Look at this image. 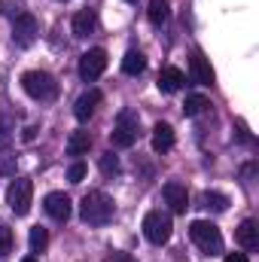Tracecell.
<instances>
[{
    "label": "cell",
    "instance_id": "6da1fadb",
    "mask_svg": "<svg viewBox=\"0 0 259 262\" xmlns=\"http://www.w3.org/2000/svg\"><path fill=\"white\" fill-rule=\"evenodd\" d=\"M113 213H116L113 198L107 195V192H101V189L85 192V198L79 201V216H82V223H89V226H107V223L113 220Z\"/></svg>",
    "mask_w": 259,
    "mask_h": 262
},
{
    "label": "cell",
    "instance_id": "7a4b0ae2",
    "mask_svg": "<svg viewBox=\"0 0 259 262\" xmlns=\"http://www.w3.org/2000/svg\"><path fill=\"white\" fill-rule=\"evenodd\" d=\"M21 89L34 101H55V95H58V82L46 70H28V73H21Z\"/></svg>",
    "mask_w": 259,
    "mask_h": 262
},
{
    "label": "cell",
    "instance_id": "3957f363",
    "mask_svg": "<svg viewBox=\"0 0 259 262\" xmlns=\"http://www.w3.org/2000/svg\"><path fill=\"white\" fill-rule=\"evenodd\" d=\"M189 238L195 241V247H198L201 253H207V256L223 253V235H220V229H217L213 223L195 220L192 226H189Z\"/></svg>",
    "mask_w": 259,
    "mask_h": 262
},
{
    "label": "cell",
    "instance_id": "277c9868",
    "mask_svg": "<svg viewBox=\"0 0 259 262\" xmlns=\"http://www.w3.org/2000/svg\"><path fill=\"white\" fill-rule=\"evenodd\" d=\"M110 140H113L116 149H128L131 143L137 140V113H134V110H122V113L116 116V125H113Z\"/></svg>",
    "mask_w": 259,
    "mask_h": 262
},
{
    "label": "cell",
    "instance_id": "5b68a950",
    "mask_svg": "<svg viewBox=\"0 0 259 262\" xmlns=\"http://www.w3.org/2000/svg\"><path fill=\"white\" fill-rule=\"evenodd\" d=\"M31 198H34V183H31L28 177H18V180L9 183V189H6V204L15 210V216H25V213L31 210Z\"/></svg>",
    "mask_w": 259,
    "mask_h": 262
},
{
    "label": "cell",
    "instance_id": "8992f818",
    "mask_svg": "<svg viewBox=\"0 0 259 262\" xmlns=\"http://www.w3.org/2000/svg\"><path fill=\"white\" fill-rule=\"evenodd\" d=\"M171 229H174L171 226V216L162 213V210H149L143 216V235H146L149 244H165L171 238Z\"/></svg>",
    "mask_w": 259,
    "mask_h": 262
},
{
    "label": "cell",
    "instance_id": "52a82bcc",
    "mask_svg": "<svg viewBox=\"0 0 259 262\" xmlns=\"http://www.w3.org/2000/svg\"><path fill=\"white\" fill-rule=\"evenodd\" d=\"M104 70H107V52H104L101 46L89 49V52L79 58V76H82L85 82H95Z\"/></svg>",
    "mask_w": 259,
    "mask_h": 262
},
{
    "label": "cell",
    "instance_id": "ba28073f",
    "mask_svg": "<svg viewBox=\"0 0 259 262\" xmlns=\"http://www.w3.org/2000/svg\"><path fill=\"white\" fill-rule=\"evenodd\" d=\"M37 34H40L37 18H34L31 12H18L15 21H12V40H15L18 46H31V43L37 40Z\"/></svg>",
    "mask_w": 259,
    "mask_h": 262
},
{
    "label": "cell",
    "instance_id": "9c48e42d",
    "mask_svg": "<svg viewBox=\"0 0 259 262\" xmlns=\"http://www.w3.org/2000/svg\"><path fill=\"white\" fill-rule=\"evenodd\" d=\"M101 98H104V95H101L98 89H89L85 95H79V98H76V104H73V116H76L79 122H89V119H92V113H95V107L101 104Z\"/></svg>",
    "mask_w": 259,
    "mask_h": 262
},
{
    "label": "cell",
    "instance_id": "30bf717a",
    "mask_svg": "<svg viewBox=\"0 0 259 262\" xmlns=\"http://www.w3.org/2000/svg\"><path fill=\"white\" fill-rule=\"evenodd\" d=\"M162 195L168 201L171 213H186V207H189V192H186V186H180V183H165Z\"/></svg>",
    "mask_w": 259,
    "mask_h": 262
},
{
    "label": "cell",
    "instance_id": "8fae6325",
    "mask_svg": "<svg viewBox=\"0 0 259 262\" xmlns=\"http://www.w3.org/2000/svg\"><path fill=\"white\" fill-rule=\"evenodd\" d=\"M43 207H46V213L52 216V220H58V223H64L67 216H70V198L64 192H49V195L43 198Z\"/></svg>",
    "mask_w": 259,
    "mask_h": 262
},
{
    "label": "cell",
    "instance_id": "7c38bea8",
    "mask_svg": "<svg viewBox=\"0 0 259 262\" xmlns=\"http://www.w3.org/2000/svg\"><path fill=\"white\" fill-rule=\"evenodd\" d=\"M189 67H192V79L198 85H213V67H210V61L198 49H195L192 58H189Z\"/></svg>",
    "mask_w": 259,
    "mask_h": 262
},
{
    "label": "cell",
    "instance_id": "4fadbf2b",
    "mask_svg": "<svg viewBox=\"0 0 259 262\" xmlns=\"http://www.w3.org/2000/svg\"><path fill=\"white\" fill-rule=\"evenodd\" d=\"M183 82H186V76H183V70H180V67H162V73H159V89H162L165 95L180 92V89H183Z\"/></svg>",
    "mask_w": 259,
    "mask_h": 262
},
{
    "label": "cell",
    "instance_id": "5bb4252c",
    "mask_svg": "<svg viewBox=\"0 0 259 262\" xmlns=\"http://www.w3.org/2000/svg\"><path fill=\"white\" fill-rule=\"evenodd\" d=\"M235 241H238L244 250H256V247H259V226H256V220H244V223L235 229Z\"/></svg>",
    "mask_w": 259,
    "mask_h": 262
},
{
    "label": "cell",
    "instance_id": "9a60e30c",
    "mask_svg": "<svg viewBox=\"0 0 259 262\" xmlns=\"http://www.w3.org/2000/svg\"><path fill=\"white\" fill-rule=\"evenodd\" d=\"M95 12L92 9H82V12H76L73 15V21H70V31H73V37H89L92 31H95Z\"/></svg>",
    "mask_w": 259,
    "mask_h": 262
},
{
    "label": "cell",
    "instance_id": "2e32d148",
    "mask_svg": "<svg viewBox=\"0 0 259 262\" xmlns=\"http://www.w3.org/2000/svg\"><path fill=\"white\" fill-rule=\"evenodd\" d=\"M171 146H174V128L168 122H159L153 128V149L156 152H168Z\"/></svg>",
    "mask_w": 259,
    "mask_h": 262
},
{
    "label": "cell",
    "instance_id": "e0dca14e",
    "mask_svg": "<svg viewBox=\"0 0 259 262\" xmlns=\"http://www.w3.org/2000/svg\"><path fill=\"white\" fill-rule=\"evenodd\" d=\"M89 146H92L89 131H70V137H67V156H85Z\"/></svg>",
    "mask_w": 259,
    "mask_h": 262
},
{
    "label": "cell",
    "instance_id": "ac0fdd59",
    "mask_svg": "<svg viewBox=\"0 0 259 262\" xmlns=\"http://www.w3.org/2000/svg\"><path fill=\"white\" fill-rule=\"evenodd\" d=\"M122 70H125L128 76H137V73H143V70H146V58H143V52H137V49H128V52H125V58H122Z\"/></svg>",
    "mask_w": 259,
    "mask_h": 262
},
{
    "label": "cell",
    "instance_id": "d6986e66",
    "mask_svg": "<svg viewBox=\"0 0 259 262\" xmlns=\"http://www.w3.org/2000/svg\"><path fill=\"white\" fill-rule=\"evenodd\" d=\"M207 107H210V101H207L204 95H189L186 104H183V116H189V119H192V116H201Z\"/></svg>",
    "mask_w": 259,
    "mask_h": 262
},
{
    "label": "cell",
    "instance_id": "ffe728a7",
    "mask_svg": "<svg viewBox=\"0 0 259 262\" xmlns=\"http://www.w3.org/2000/svg\"><path fill=\"white\" fill-rule=\"evenodd\" d=\"M28 244H31V253H43L46 244H49V232L43 226H34L31 235H28Z\"/></svg>",
    "mask_w": 259,
    "mask_h": 262
},
{
    "label": "cell",
    "instance_id": "44dd1931",
    "mask_svg": "<svg viewBox=\"0 0 259 262\" xmlns=\"http://www.w3.org/2000/svg\"><path fill=\"white\" fill-rule=\"evenodd\" d=\"M168 15H171V3L168 0H149V21L153 25L168 21Z\"/></svg>",
    "mask_w": 259,
    "mask_h": 262
},
{
    "label": "cell",
    "instance_id": "7402d4cb",
    "mask_svg": "<svg viewBox=\"0 0 259 262\" xmlns=\"http://www.w3.org/2000/svg\"><path fill=\"white\" fill-rule=\"evenodd\" d=\"M201 201H204V207H207V210H217V213H223V210L229 207V198L220 195V192H210V189L201 195Z\"/></svg>",
    "mask_w": 259,
    "mask_h": 262
},
{
    "label": "cell",
    "instance_id": "603a6c76",
    "mask_svg": "<svg viewBox=\"0 0 259 262\" xmlns=\"http://www.w3.org/2000/svg\"><path fill=\"white\" fill-rule=\"evenodd\" d=\"M9 143H12V122L0 113V152L9 149Z\"/></svg>",
    "mask_w": 259,
    "mask_h": 262
},
{
    "label": "cell",
    "instance_id": "cb8c5ba5",
    "mask_svg": "<svg viewBox=\"0 0 259 262\" xmlns=\"http://www.w3.org/2000/svg\"><path fill=\"white\" fill-rule=\"evenodd\" d=\"M101 171H104L107 177H116V174H119V159H116L113 152H104V156H101Z\"/></svg>",
    "mask_w": 259,
    "mask_h": 262
},
{
    "label": "cell",
    "instance_id": "d4e9b609",
    "mask_svg": "<svg viewBox=\"0 0 259 262\" xmlns=\"http://www.w3.org/2000/svg\"><path fill=\"white\" fill-rule=\"evenodd\" d=\"M9 250H12V229L6 223H0V259H6Z\"/></svg>",
    "mask_w": 259,
    "mask_h": 262
},
{
    "label": "cell",
    "instance_id": "484cf974",
    "mask_svg": "<svg viewBox=\"0 0 259 262\" xmlns=\"http://www.w3.org/2000/svg\"><path fill=\"white\" fill-rule=\"evenodd\" d=\"M67 180H70V183H82V180H85V165H82V162H73L70 171H67Z\"/></svg>",
    "mask_w": 259,
    "mask_h": 262
},
{
    "label": "cell",
    "instance_id": "4316f807",
    "mask_svg": "<svg viewBox=\"0 0 259 262\" xmlns=\"http://www.w3.org/2000/svg\"><path fill=\"white\" fill-rule=\"evenodd\" d=\"M104 262H134V256L131 253H113V256H107Z\"/></svg>",
    "mask_w": 259,
    "mask_h": 262
},
{
    "label": "cell",
    "instance_id": "83f0119b",
    "mask_svg": "<svg viewBox=\"0 0 259 262\" xmlns=\"http://www.w3.org/2000/svg\"><path fill=\"white\" fill-rule=\"evenodd\" d=\"M226 262H250L244 253H226Z\"/></svg>",
    "mask_w": 259,
    "mask_h": 262
},
{
    "label": "cell",
    "instance_id": "f1b7e54d",
    "mask_svg": "<svg viewBox=\"0 0 259 262\" xmlns=\"http://www.w3.org/2000/svg\"><path fill=\"white\" fill-rule=\"evenodd\" d=\"M37 137V128H25V140H34Z\"/></svg>",
    "mask_w": 259,
    "mask_h": 262
},
{
    "label": "cell",
    "instance_id": "f546056e",
    "mask_svg": "<svg viewBox=\"0 0 259 262\" xmlns=\"http://www.w3.org/2000/svg\"><path fill=\"white\" fill-rule=\"evenodd\" d=\"M21 262H37V259H34V256H28V259H21Z\"/></svg>",
    "mask_w": 259,
    "mask_h": 262
},
{
    "label": "cell",
    "instance_id": "4dcf8cb0",
    "mask_svg": "<svg viewBox=\"0 0 259 262\" xmlns=\"http://www.w3.org/2000/svg\"><path fill=\"white\" fill-rule=\"evenodd\" d=\"M128 3H134V0H128Z\"/></svg>",
    "mask_w": 259,
    "mask_h": 262
}]
</instances>
